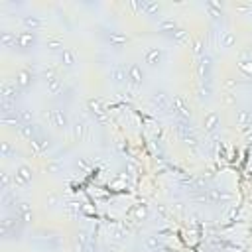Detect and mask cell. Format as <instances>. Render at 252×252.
Segmentation results:
<instances>
[{"mask_svg": "<svg viewBox=\"0 0 252 252\" xmlns=\"http://www.w3.org/2000/svg\"><path fill=\"white\" fill-rule=\"evenodd\" d=\"M215 252H220V250H215Z\"/></svg>", "mask_w": 252, "mask_h": 252, "instance_id": "48", "label": "cell"}, {"mask_svg": "<svg viewBox=\"0 0 252 252\" xmlns=\"http://www.w3.org/2000/svg\"><path fill=\"white\" fill-rule=\"evenodd\" d=\"M43 83H45V87H47V93H49L51 96H59V94H63V91H65L63 79H61L59 75H53V77L45 79Z\"/></svg>", "mask_w": 252, "mask_h": 252, "instance_id": "23", "label": "cell"}, {"mask_svg": "<svg viewBox=\"0 0 252 252\" xmlns=\"http://www.w3.org/2000/svg\"><path fill=\"white\" fill-rule=\"evenodd\" d=\"M213 73H215V61L209 53L197 57V77L203 85H213Z\"/></svg>", "mask_w": 252, "mask_h": 252, "instance_id": "2", "label": "cell"}, {"mask_svg": "<svg viewBox=\"0 0 252 252\" xmlns=\"http://www.w3.org/2000/svg\"><path fill=\"white\" fill-rule=\"evenodd\" d=\"M132 217L136 219V220H144V219H148V215H150V207L146 205V203H138V205H134L132 207Z\"/></svg>", "mask_w": 252, "mask_h": 252, "instance_id": "34", "label": "cell"}, {"mask_svg": "<svg viewBox=\"0 0 252 252\" xmlns=\"http://www.w3.org/2000/svg\"><path fill=\"white\" fill-rule=\"evenodd\" d=\"M150 104H152L156 110L165 112V110L171 108V96H169L167 91H163V89H156V91H152V94H150Z\"/></svg>", "mask_w": 252, "mask_h": 252, "instance_id": "8", "label": "cell"}, {"mask_svg": "<svg viewBox=\"0 0 252 252\" xmlns=\"http://www.w3.org/2000/svg\"><path fill=\"white\" fill-rule=\"evenodd\" d=\"M43 205H45V209H55V207H59V205H61L59 193H57V191H47V193L43 195Z\"/></svg>", "mask_w": 252, "mask_h": 252, "instance_id": "32", "label": "cell"}, {"mask_svg": "<svg viewBox=\"0 0 252 252\" xmlns=\"http://www.w3.org/2000/svg\"><path fill=\"white\" fill-rule=\"evenodd\" d=\"M197 98L201 100V102H207V100H211V96H213V85H203V83H199V87H197Z\"/></svg>", "mask_w": 252, "mask_h": 252, "instance_id": "35", "label": "cell"}, {"mask_svg": "<svg viewBox=\"0 0 252 252\" xmlns=\"http://www.w3.org/2000/svg\"><path fill=\"white\" fill-rule=\"evenodd\" d=\"M12 154H16V148H14L8 140H2V142H0V156H2V158H10Z\"/></svg>", "mask_w": 252, "mask_h": 252, "instance_id": "42", "label": "cell"}, {"mask_svg": "<svg viewBox=\"0 0 252 252\" xmlns=\"http://www.w3.org/2000/svg\"><path fill=\"white\" fill-rule=\"evenodd\" d=\"M177 28H179V26H177V22H175L173 18H167V16H163V18L158 22V30H159L161 33H169V35H171Z\"/></svg>", "mask_w": 252, "mask_h": 252, "instance_id": "28", "label": "cell"}, {"mask_svg": "<svg viewBox=\"0 0 252 252\" xmlns=\"http://www.w3.org/2000/svg\"><path fill=\"white\" fill-rule=\"evenodd\" d=\"M128 41H130L128 35L122 33V32H110V33H106V43H108L112 49H116V51H120L122 47H126Z\"/></svg>", "mask_w": 252, "mask_h": 252, "instance_id": "18", "label": "cell"}, {"mask_svg": "<svg viewBox=\"0 0 252 252\" xmlns=\"http://www.w3.org/2000/svg\"><path fill=\"white\" fill-rule=\"evenodd\" d=\"M33 81H35V75H33V71H32V69H28V67L18 69V71H16V75H14V83H16V87H18L22 93L30 91V89H32V85H33Z\"/></svg>", "mask_w": 252, "mask_h": 252, "instance_id": "10", "label": "cell"}, {"mask_svg": "<svg viewBox=\"0 0 252 252\" xmlns=\"http://www.w3.org/2000/svg\"><path fill=\"white\" fill-rule=\"evenodd\" d=\"M22 26H24V30H28V32H37V30H41V28L45 26V22H43L41 16L26 14V16H22Z\"/></svg>", "mask_w": 252, "mask_h": 252, "instance_id": "22", "label": "cell"}, {"mask_svg": "<svg viewBox=\"0 0 252 252\" xmlns=\"http://www.w3.org/2000/svg\"><path fill=\"white\" fill-rule=\"evenodd\" d=\"M0 177H2V191H12V185H14V175H10L6 169H2Z\"/></svg>", "mask_w": 252, "mask_h": 252, "instance_id": "41", "label": "cell"}, {"mask_svg": "<svg viewBox=\"0 0 252 252\" xmlns=\"http://www.w3.org/2000/svg\"><path fill=\"white\" fill-rule=\"evenodd\" d=\"M30 148H32V152H33L35 156H43V154H47V152L53 148V140H51V136H47V134L43 132V134H39L37 138H33V140L30 142Z\"/></svg>", "mask_w": 252, "mask_h": 252, "instance_id": "13", "label": "cell"}, {"mask_svg": "<svg viewBox=\"0 0 252 252\" xmlns=\"http://www.w3.org/2000/svg\"><path fill=\"white\" fill-rule=\"evenodd\" d=\"M144 77H146V73H144V69H142L140 63H130L128 65V87L132 91H138L142 87Z\"/></svg>", "mask_w": 252, "mask_h": 252, "instance_id": "12", "label": "cell"}, {"mask_svg": "<svg viewBox=\"0 0 252 252\" xmlns=\"http://www.w3.org/2000/svg\"><path fill=\"white\" fill-rule=\"evenodd\" d=\"M18 134H20V138H24L30 144L33 138H37L39 134H43V130H41V126L37 122H33V124H22L18 128Z\"/></svg>", "mask_w": 252, "mask_h": 252, "instance_id": "17", "label": "cell"}, {"mask_svg": "<svg viewBox=\"0 0 252 252\" xmlns=\"http://www.w3.org/2000/svg\"><path fill=\"white\" fill-rule=\"evenodd\" d=\"M35 45H37V32H28V30L18 32L16 49H18L20 53H30Z\"/></svg>", "mask_w": 252, "mask_h": 252, "instance_id": "6", "label": "cell"}, {"mask_svg": "<svg viewBox=\"0 0 252 252\" xmlns=\"http://www.w3.org/2000/svg\"><path fill=\"white\" fill-rule=\"evenodd\" d=\"M219 100H220V104H222L224 108H236V102H238L236 93H232V91H224V89H222Z\"/></svg>", "mask_w": 252, "mask_h": 252, "instance_id": "30", "label": "cell"}, {"mask_svg": "<svg viewBox=\"0 0 252 252\" xmlns=\"http://www.w3.org/2000/svg\"><path fill=\"white\" fill-rule=\"evenodd\" d=\"M189 47H191V51H193L197 57L205 55V41H203V37H193V39L189 41Z\"/></svg>", "mask_w": 252, "mask_h": 252, "instance_id": "38", "label": "cell"}, {"mask_svg": "<svg viewBox=\"0 0 252 252\" xmlns=\"http://www.w3.org/2000/svg\"><path fill=\"white\" fill-rule=\"evenodd\" d=\"M169 37H171V39H173V43H177V45H185V43H189V41H191L189 32H187V30H183V28H177Z\"/></svg>", "mask_w": 252, "mask_h": 252, "instance_id": "33", "label": "cell"}, {"mask_svg": "<svg viewBox=\"0 0 252 252\" xmlns=\"http://www.w3.org/2000/svg\"><path fill=\"white\" fill-rule=\"evenodd\" d=\"M77 63V53L69 47H65L61 53H59V65L61 67H73Z\"/></svg>", "mask_w": 252, "mask_h": 252, "instance_id": "26", "label": "cell"}, {"mask_svg": "<svg viewBox=\"0 0 252 252\" xmlns=\"http://www.w3.org/2000/svg\"><path fill=\"white\" fill-rule=\"evenodd\" d=\"M71 134H73V140L75 142H83L89 134V122L83 120V118H77L73 124H71Z\"/></svg>", "mask_w": 252, "mask_h": 252, "instance_id": "20", "label": "cell"}, {"mask_svg": "<svg viewBox=\"0 0 252 252\" xmlns=\"http://www.w3.org/2000/svg\"><path fill=\"white\" fill-rule=\"evenodd\" d=\"M45 116L49 118V124H51L55 130H59V132H67V130H71L69 114H67L61 106H53V108H49V110L45 112Z\"/></svg>", "mask_w": 252, "mask_h": 252, "instance_id": "3", "label": "cell"}, {"mask_svg": "<svg viewBox=\"0 0 252 252\" xmlns=\"http://www.w3.org/2000/svg\"><path fill=\"white\" fill-rule=\"evenodd\" d=\"M75 163H77V167H81V169H89V167H91V161H89L85 156H83V158H79Z\"/></svg>", "mask_w": 252, "mask_h": 252, "instance_id": "44", "label": "cell"}, {"mask_svg": "<svg viewBox=\"0 0 252 252\" xmlns=\"http://www.w3.org/2000/svg\"><path fill=\"white\" fill-rule=\"evenodd\" d=\"M16 39H18V33L12 32V30H2L0 32V43L4 49H12L16 47Z\"/></svg>", "mask_w": 252, "mask_h": 252, "instance_id": "25", "label": "cell"}, {"mask_svg": "<svg viewBox=\"0 0 252 252\" xmlns=\"http://www.w3.org/2000/svg\"><path fill=\"white\" fill-rule=\"evenodd\" d=\"M250 4H252V2H250Z\"/></svg>", "mask_w": 252, "mask_h": 252, "instance_id": "49", "label": "cell"}, {"mask_svg": "<svg viewBox=\"0 0 252 252\" xmlns=\"http://www.w3.org/2000/svg\"><path fill=\"white\" fill-rule=\"evenodd\" d=\"M12 175H14V187L18 189H28L33 181V169L28 163H18Z\"/></svg>", "mask_w": 252, "mask_h": 252, "instance_id": "4", "label": "cell"}, {"mask_svg": "<svg viewBox=\"0 0 252 252\" xmlns=\"http://www.w3.org/2000/svg\"><path fill=\"white\" fill-rule=\"evenodd\" d=\"M108 79L114 87L128 85V67L124 63H112L110 69H108Z\"/></svg>", "mask_w": 252, "mask_h": 252, "instance_id": "7", "label": "cell"}, {"mask_svg": "<svg viewBox=\"0 0 252 252\" xmlns=\"http://www.w3.org/2000/svg\"><path fill=\"white\" fill-rule=\"evenodd\" d=\"M250 120H252V112L248 110V108H238L236 110V126H248L250 124Z\"/></svg>", "mask_w": 252, "mask_h": 252, "instance_id": "37", "label": "cell"}, {"mask_svg": "<svg viewBox=\"0 0 252 252\" xmlns=\"http://www.w3.org/2000/svg\"><path fill=\"white\" fill-rule=\"evenodd\" d=\"M22 226H24V222L12 213H4V217H2V220H0V236H2V240H20L22 236Z\"/></svg>", "mask_w": 252, "mask_h": 252, "instance_id": "1", "label": "cell"}, {"mask_svg": "<svg viewBox=\"0 0 252 252\" xmlns=\"http://www.w3.org/2000/svg\"><path fill=\"white\" fill-rule=\"evenodd\" d=\"M87 110L91 112V116L94 118V122H98V124H106L108 122L106 108H104V104H102L100 98H89L87 100Z\"/></svg>", "mask_w": 252, "mask_h": 252, "instance_id": "11", "label": "cell"}, {"mask_svg": "<svg viewBox=\"0 0 252 252\" xmlns=\"http://www.w3.org/2000/svg\"><path fill=\"white\" fill-rule=\"evenodd\" d=\"M63 209H65L67 217H71V219H77V217H79V211H81V205H79L77 201H67V203L63 205Z\"/></svg>", "mask_w": 252, "mask_h": 252, "instance_id": "40", "label": "cell"}, {"mask_svg": "<svg viewBox=\"0 0 252 252\" xmlns=\"http://www.w3.org/2000/svg\"><path fill=\"white\" fill-rule=\"evenodd\" d=\"M87 250H89V252H104V250H100V248H96V246L93 248V244H91V242H89V248H87Z\"/></svg>", "mask_w": 252, "mask_h": 252, "instance_id": "46", "label": "cell"}, {"mask_svg": "<svg viewBox=\"0 0 252 252\" xmlns=\"http://www.w3.org/2000/svg\"><path fill=\"white\" fill-rule=\"evenodd\" d=\"M207 197H209V203H213V205H224L232 199L230 193H226L224 189H215V187L207 189Z\"/></svg>", "mask_w": 252, "mask_h": 252, "instance_id": "21", "label": "cell"}, {"mask_svg": "<svg viewBox=\"0 0 252 252\" xmlns=\"http://www.w3.org/2000/svg\"><path fill=\"white\" fill-rule=\"evenodd\" d=\"M236 41H238V37H236V32H232V30H224V32L220 33V37H219V45H220L222 49H232V47H236Z\"/></svg>", "mask_w": 252, "mask_h": 252, "instance_id": "24", "label": "cell"}, {"mask_svg": "<svg viewBox=\"0 0 252 252\" xmlns=\"http://www.w3.org/2000/svg\"><path fill=\"white\" fill-rule=\"evenodd\" d=\"M236 67H238L240 75H244L246 79H250V81H252V55H250V51H248V49H244V51H240V53H238Z\"/></svg>", "mask_w": 252, "mask_h": 252, "instance_id": "16", "label": "cell"}, {"mask_svg": "<svg viewBox=\"0 0 252 252\" xmlns=\"http://www.w3.org/2000/svg\"><path fill=\"white\" fill-rule=\"evenodd\" d=\"M45 47H47L51 53H61V51L65 49L63 39H61L59 35H47V39H45Z\"/></svg>", "mask_w": 252, "mask_h": 252, "instance_id": "29", "label": "cell"}, {"mask_svg": "<svg viewBox=\"0 0 252 252\" xmlns=\"http://www.w3.org/2000/svg\"><path fill=\"white\" fill-rule=\"evenodd\" d=\"M18 116H20L22 124H33V110L32 108H28V106L18 108Z\"/></svg>", "mask_w": 252, "mask_h": 252, "instance_id": "39", "label": "cell"}, {"mask_svg": "<svg viewBox=\"0 0 252 252\" xmlns=\"http://www.w3.org/2000/svg\"><path fill=\"white\" fill-rule=\"evenodd\" d=\"M24 224H33L35 222V211H33V207H32V203H28V201H18L16 203V207H14V211H12Z\"/></svg>", "mask_w": 252, "mask_h": 252, "instance_id": "9", "label": "cell"}, {"mask_svg": "<svg viewBox=\"0 0 252 252\" xmlns=\"http://www.w3.org/2000/svg\"><path fill=\"white\" fill-rule=\"evenodd\" d=\"M238 83H240V81H238L236 77H230V75L222 79V87H224V91H232V93H234L236 87H238Z\"/></svg>", "mask_w": 252, "mask_h": 252, "instance_id": "43", "label": "cell"}, {"mask_svg": "<svg viewBox=\"0 0 252 252\" xmlns=\"http://www.w3.org/2000/svg\"><path fill=\"white\" fill-rule=\"evenodd\" d=\"M169 110L173 112L175 120H179V122H191V108H189L185 96H181V94L173 96V98H171V108H169Z\"/></svg>", "mask_w": 252, "mask_h": 252, "instance_id": "5", "label": "cell"}, {"mask_svg": "<svg viewBox=\"0 0 252 252\" xmlns=\"http://www.w3.org/2000/svg\"><path fill=\"white\" fill-rule=\"evenodd\" d=\"M20 94H22V91L16 87V83L14 81H4L2 83V87H0V100H6V102H18V98H20Z\"/></svg>", "mask_w": 252, "mask_h": 252, "instance_id": "14", "label": "cell"}, {"mask_svg": "<svg viewBox=\"0 0 252 252\" xmlns=\"http://www.w3.org/2000/svg\"><path fill=\"white\" fill-rule=\"evenodd\" d=\"M163 59H165V53L159 47H148L144 51V63L148 67H159L163 63Z\"/></svg>", "mask_w": 252, "mask_h": 252, "instance_id": "15", "label": "cell"}, {"mask_svg": "<svg viewBox=\"0 0 252 252\" xmlns=\"http://www.w3.org/2000/svg\"><path fill=\"white\" fill-rule=\"evenodd\" d=\"M0 124H2V126H16V128H20L22 122H20L18 110H16V112H10V114H2V116H0Z\"/></svg>", "mask_w": 252, "mask_h": 252, "instance_id": "36", "label": "cell"}, {"mask_svg": "<svg viewBox=\"0 0 252 252\" xmlns=\"http://www.w3.org/2000/svg\"><path fill=\"white\" fill-rule=\"evenodd\" d=\"M112 238H116V240H124V238H126V232H124L122 228H112Z\"/></svg>", "mask_w": 252, "mask_h": 252, "instance_id": "45", "label": "cell"}, {"mask_svg": "<svg viewBox=\"0 0 252 252\" xmlns=\"http://www.w3.org/2000/svg\"><path fill=\"white\" fill-rule=\"evenodd\" d=\"M43 169H45V173H49V175H57V173H61V169H63V161L57 159V158H49V159L45 161Z\"/></svg>", "mask_w": 252, "mask_h": 252, "instance_id": "31", "label": "cell"}, {"mask_svg": "<svg viewBox=\"0 0 252 252\" xmlns=\"http://www.w3.org/2000/svg\"><path fill=\"white\" fill-rule=\"evenodd\" d=\"M219 126H220V116H219V112H215V110L205 112V116H203V130H205L207 134H213V132H217Z\"/></svg>", "mask_w": 252, "mask_h": 252, "instance_id": "19", "label": "cell"}, {"mask_svg": "<svg viewBox=\"0 0 252 252\" xmlns=\"http://www.w3.org/2000/svg\"><path fill=\"white\" fill-rule=\"evenodd\" d=\"M144 246H146V250H150V252H158V250L163 248V242H161V238H159L158 234H146V236H144Z\"/></svg>", "mask_w": 252, "mask_h": 252, "instance_id": "27", "label": "cell"}, {"mask_svg": "<svg viewBox=\"0 0 252 252\" xmlns=\"http://www.w3.org/2000/svg\"><path fill=\"white\" fill-rule=\"evenodd\" d=\"M248 51H250V55H252V39H250V43H248Z\"/></svg>", "mask_w": 252, "mask_h": 252, "instance_id": "47", "label": "cell"}]
</instances>
